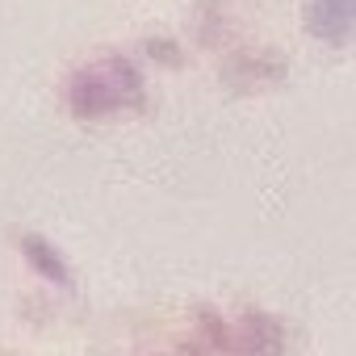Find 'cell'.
Returning <instances> with one entry per match:
<instances>
[{
    "label": "cell",
    "mask_w": 356,
    "mask_h": 356,
    "mask_svg": "<svg viewBox=\"0 0 356 356\" xmlns=\"http://www.w3.org/2000/svg\"><path fill=\"white\" fill-rule=\"evenodd\" d=\"M352 22V0H310V30L318 38L339 42Z\"/></svg>",
    "instance_id": "6da1fadb"
},
{
    "label": "cell",
    "mask_w": 356,
    "mask_h": 356,
    "mask_svg": "<svg viewBox=\"0 0 356 356\" xmlns=\"http://www.w3.org/2000/svg\"><path fill=\"white\" fill-rule=\"evenodd\" d=\"M22 248L30 252V260H34V268L47 277V281H59V285H67V273H63V264H59V256L42 243V239H22Z\"/></svg>",
    "instance_id": "7a4b0ae2"
}]
</instances>
